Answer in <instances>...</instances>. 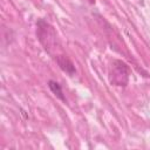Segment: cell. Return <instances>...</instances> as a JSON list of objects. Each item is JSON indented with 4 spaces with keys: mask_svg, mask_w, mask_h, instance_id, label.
Instances as JSON below:
<instances>
[{
    "mask_svg": "<svg viewBox=\"0 0 150 150\" xmlns=\"http://www.w3.org/2000/svg\"><path fill=\"white\" fill-rule=\"evenodd\" d=\"M49 87H50V89L53 90V93H54L55 95H57L60 98H63V96H62V91H61V88H60V86H59L57 83H55L54 81H50V82H49Z\"/></svg>",
    "mask_w": 150,
    "mask_h": 150,
    "instance_id": "6da1fadb",
    "label": "cell"
}]
</instances>
